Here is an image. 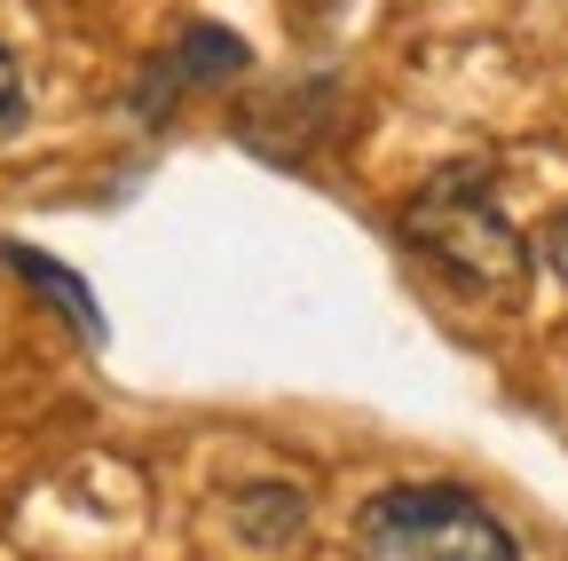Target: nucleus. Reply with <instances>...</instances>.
Instances as JSON below:
<instances>
[{
  "mask_svg": "<svg viewBox=\"0 0 568 561\" xmlns=\"http://www.w3.org/2000/svg\"><path fill=\"white\" fill-rule=\"evenodd\" d=\"M489 182H497L489 159L443 167L435 182H426V190L403 206V230H410V246L435 261L450 285L514 301V293H521V277H529V238H521L506 214H497Z\"/></svg>",
  "mask_w": 568,
  "mask_h": 561,
  "instance_id": "f257e3e1",
  "label": "nucleus"
},
{
  "mask_svg": "<svg viewBox=\"0 0 568 561\" xmlns=\"http://www.w3.org/2000/svg\"><path fill=\"white\" fill-rule=\"evenodd\" d=\"M466 507V490H443V482H403V490H379V499L355 514V538L372 553H418L450 514Z\"/></svg>",
  "mask_w": 568,
  "mask_h": 561,
  "instance_id": "f03ea898",
  "label": "nucleus"
},
{
  "mask_svg": "<svg viewBox=\"0 0 568 561\" xmlns=\"http://www.w3.org/2000/svg\"><path fill=\"white\" fill-rule=\"evenodd\" d=\"M245 40L237 32H222V24H190L182 32V48L159 63L151 80H142V111H159V88H205V80H237L245 72Z\"/></svg>",
  "mask_w": 568,
  "mask_h": 561,
  "instance_id": "7ed1b4c3",
  "label": "nucleus"
},
{
  "mask_svg": "<svg viewBox=\"0 0 568 561\" xmlns=\"http://www.w3.org/2000/svg\"><path fill=\"white\" fill-rule=\"evenodd\" d=\"M0 261H9L17 277H32V293H40V301H55V309L71 317V332H80V340H95V348H103V332H111V324H103L95 293H88L80 277H71V269L55 261V253H32V246H0Z\"/></svg>",
  "mask_w": 568,
  "mask_h": 561,
  "instance_id": "20e7f679",
  "label": "nucleus"
},
{
  "mask_svg": "<svg viewBox=\"0 0 568 561\" xmlns=\"http://www.w3.org/2000/svg\"><path fill=\"white\" fill-rule=\"evenodd\" d=\"M418 561H521V545L506 538V522H497L489 507H474V499H466L435 538L418 545Z\"/></svg>",
  "mask_w": 568,
  "mask_h": 561,
  "instance_id": "39448f33",
  "label": "nucleus"
},
{
  "mask_svg": "<svg viewBox=\"0 0 568 561\" xmlns=\"http://www.w3.org/2000/svg\"><path fill=\"white\" fill-rule=\"evenodd\" d=\"M237 522H245V545L276 553V545H293V538H301L308 507L293 499V490H245V499H237Z\"/></svg>",
  "mask_w": 568,
  "mask_h": 561,
  "instance_id": "423d86ee",
  "label": "nucleus"
},
{
  "mask_svg": "<svg viewBox=\"0 0 568 561\" xmlns=\"http://www.w3.org/2000/svg\"><path fill=\"white\" fill-rule=\"evenodd\" d=\"M24 127V72H17V56L0 48V143Z\"/></svg>",
  "mask_w": 568,
  "mask_h": 561,
  "instance_id": "0eeeda50",
  "label": "nucleus"
},
{
  "mask_svg": "<svg viewBox=\"0 0 568 561\" xmlns=\"http://www.w3.org/2000/svg\"><path fill=\"white\" fill-rule=\"evenodd\" d=\"M545 261H552V277L568 285V206L552 214V230H545Z\"/></svg>",
  "mask_w": 568,
  "mask_h": 561,
  "instance_id": "6e6552de",
  "label": "nucleus"
}]
</instances>
